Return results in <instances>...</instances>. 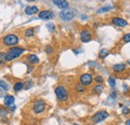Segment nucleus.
<instances>
[{
  "instance_id": "f257e3e1",
  "label": "nucleus",
  "mask_w": 130,
  "mask_h": 125,
  "mask_svg": "<svg viewBox=\"0 0 130 125\" xmlns=\"http://www.w3.org/2000/svg\"><path fill=\"white\" fill-rule=\"evenodd\" d=\"M24 52V49L20 47H13L9 50V52L7 53V61H13L14 59L18 58L22 53Z\"/></svg>"
},
{
  "instance_id": "f03ea898",
  "label": "nucleus",
  "mask_w": 130,
  "mask_h": 125,
  "mask_svg": "<svg viewBox=\"0 0 130 125\" xmlns=\"http://www.w3.org/2000/svg\"><path fill=\"white\" fill-rule=\"evenodd\" d=\"M3 43L4 45L6 46H9V47H13V46H16L18 44V37L14 34H9V35H6L3 39Z\"/></svg>"
},
{
  "instance_id": "7ed1b4c3",
  "label": "nucleus",
  "mask_w": 130,
  "mask_h": 125,
  "mask_svg": "<svg viewBox=\"0 0 130 125\" xmlns=\"http://www.w3.org/2000/svg\"><path fill=\"white\" fill-rule=\"evenodd\" d=\"M55 94L60 101H65L68 98V92H67L66 88L62 85H58L55 88Z\"/></svg>"
},
{
  "instance_id": "20e7f679",
  "label": "nucleus",
  "mask_w": 130,
  "mask_h": 125,
  "mask_svg": "<svg viewBox=\"0 0 130 125\" xmlns=\"http://www.w3.org/2000/svg\"><path fill=\"white\" fill-rule=\"evenodd\" d=\"M108 112L107 111H105V110H100V111H98L96 112L93 116H92V121L94 122V123H99V122H101V121H103L104 119H106L107 117H108Z\"/></svg>"
},
{
  "instance_id": "39448f33",
  "label": "nucleus",
  "mask_w": 130,
  "mask_h": 125,
  "mask_svg": "<svg viewBox=\"0 0 130 125\" xmlns=\"http://www.w3.org/2000/svg\"><path fill=\"white\" fill-rule=\"evenodd\" d=\"M76 15V11L75 10H63L59 13V16L62 20L64 21H70L74 18V16Z\"/></svg>"
},
{
  "instance_id": "423d86ee",
  "label": "nucleus",
  "mask_w": 130,
  "mask_h": 125,
  "mask_svg": "<svg viewBox=\"0 0 130 125\" xmlns=\"http://www.w3.org/2000/svg\"><path fill=\"white\" fill-rule=\"evenodd\" d=\"M45 109V102L43 100H36L33 104V111L35 113H41Z\"/></svg>"
},
{
  "instance_id": "0eeeda50",
  "label": "nucleus",
  "mask_w": 130,
  "mask_h": 125,
  "mask_svg": "<svg viewBox=\"0 0 130 125\" xmlns=\"http://www.w3.org/2000/svg\"><path fill=\"white\" fill-rule=\"evenodd\" d=\"M14 101H15V98L13 95H6L4 97V103L6 106H8L10 109L14 110L15 109V105H14Z\"/></svg>"
},
{
  "instance_id": "6e6552de",
  "label": "nucleus",
  "mask_w": 130,
  "mask_h": 125,
  "mask_svg": "<svg viewBox=\"0 0 130 125\" xmlns=\"http://www.w3.org/2000/svg\"><path fill=\"white\" fill-rule=\"evenodd\" d=\"M80 39H81V41L83 43H88V42H90L91 39H92L91 32L89 31V30H86V29L81 31V33H80Z\"/></svg>"
},
{
  "instance_id": "1a4fd4ad",
  "label": "nucleus",
  "mask_w": 130,
  "mask_h": 125,
  "mask_svg": "<svg viewBox=\"0 0 130 125\" xmlns=\"http://www.w3.org/2000/svg\"><path fill=\"white\" fill-rule=\"evenodd\" d=\"M92 76L90 74H83L80 77V83L83 85H89L92 82Z\"/></svg>"
},
{
  "instance_id": "9d476101",
  "label": "nucleus",
  "mask_w": 130,
  "mask_h": 125,
  "mask_svg": "<svg viewBox=\"0 0 130 125\" xmlns=\"http://www.w3.org/2000/svg\"><path fill=\"white\" fill-rule=\"evenodd\" d=\"M112 23L115 26H118V27H125L128 24L125 19H122L120 17H114L113 19H112Z\"/></svg>"
},
{
  "instance_id": "9b49d317",
  "label": "nucleus",
  "mask_w": 130,
  "mask_h": 125,
  "mask_svg": "<svg viewBox=\"0 0 130 125\" xmlns=\"http://www.w3.org/2000/svg\"><path fill=\"white\" fill-rule=\"evenodd\" d=\"M38 16L42 20H49V19H52L54 17V14H53V12H51L49 10H43V11L39 12Z\"/></svg>"
},
{
  "instance_id": "f8f14e48",
  "label": "nucleus",
  "mask_w": 130,
  "mask_h": 125,
  "mask_svg": "<svg viewBox=\"0 0 130 125\" xmlns=\"http://www.w3.org/2000/svg\"><path fill=\"white\" fill-rule=\"evenodd\" d=\"M53 3H54L56 6H58L59 8H61V9H66V8H68V2L65 1V0H54Z\"/></svg>"
},
{
  "instance_id": "ddd939ff",
  "label": "nucleus",
  "mask_w": 130,
  "mask_h": 125,
  "mask_svg": "<svg viewBox=\"0 0 130 125\" xmlns=\"http://www.w3.org/2000/svg\"><path fill=\"white\" fill-rule=\"evenodd\" d=\"M126 69V65L125 64H117L113 66V71L115 73H121Z\"/></svg>"
},
{
  "instance_id": "4468645a",
  "label": "nucleus",
  "mask_w": 130,
  "mask_h": 125,
  "mask_svg": "<svg viewBox=\"0 0 130 125\" xmlns=\"http://www.w3.org/2000/svg\"><path fill=\"white\" fill-rule=\"evenodd\" d=\"M37 11H38V8H37L36 6H32V7L27 6V7L25 8V13H26L27 15H32V14H35V13H37Z\"/></svg>"
},
{
  "instance_id": "2eb2a0df",
  "label": "nucleus",
  "mask_w": 130,
  "mask_h": 125,
  "mask_svg": "<svg viewBox=\"0 0 130 125\" xmlns=\"http://www.w3.org/2000/svg\"><path fill=\"white\" fill-rule=\"evenodd\" d=\"M27 59H28V61L31 62V64H37V62H39V59H38V57H37V56H35V55H29Z\"/></svg>"
},
{
  "instance_id": "dca6fc26",
  "label": "nucleus",
  "mask_w": 130,
  "mask_h": 125,
  "mask_svg": "<svg viewBox=\"0 0 130 125\" xmlns=\"http://www.w3.org/2000/svg\"><path fill=\"white\" fill-rule=\"evenodd\" d=\"M23 86H24V83L23 82H21V81H18L15 83V85H14V90L15 91H19V90H21L22 88H23Z\"/></svg>"
},
{
  "instance_id": "f3484780",
  "label": "nucleus",
  "mask_w": 130,
  "mask_h": 125,
  "mask_svg": "<svg viewBox=\"0 0 130 125\" xmlns=\"http://www.w3.org/2000/svg\"><path fill=\"white\" fill-rule=\"evenodd\" d=\"M108 54H109V51H108V50L102 49V50L100 51V53H99V57L102 58V59H104V58H106V57L108 56Z\"/></svg>"
},
{
  "instance_id": "a211bd4d",
  "label": "nucleus",
  "mask_w": 130,
  "mask_h": 125,
  "mask_svg": "<svg viewBox=\"0 0 130 125\" xmlns=\"http://www.w3.org/2000/svg\"><path fill=\"white\" fill-rule=\"evenodd\" d=\"M5 62H7V54L0 53V65L5 64Z\"/></svg>"
},
{
  "instance_id": "6ab92c4d",
  "label": "nucleus",
  "mask_w": 130,
  "mask_h": 125,
  "mask_svg": "<svg viewBox=\"0 0 130 125\" xmlns=\"http://www.w3.org/2000/svg\"><path fill=\"white\" fill-rule=\"evenodd\" d=\"M94 92L95 93H101L102 92V90H103V85H101V84H97L95 87H94Z\"/></svg>"
},
{
  "instance_id": "aec40b11",
  "label": "nucleus",
  "mask_w": 130,
  "mask_h": 125,
  "mask_svg": "<svg viewBox=\"0 0 130 125\" xmlns=\"http://www.w3.org/2000/svg\"><path fill=\"white\" fill-rule=\"evenodd\" d=\"M0 87L3 88V90H8L9 89V85L3 80H0Z\"/></svg>"
},
{
  "instance_id": "412c9836",
  "label": "nucleus",
  "mask_w": 130,
  "mask_h": 125,
  "mask_svg": "<svg viewBox=\"0 0 130 125\" xmlns=\"http://www.w3.org/2000/svg\"><path fill=\"white\" fill-rule=\"evenodd\" d=\"M76 90L79 91V92H82V91L85 90V86H84L83 84H81V83H78V84L76 85Z\"/></svg>"
},
{
  "instance_id": "4be33fe9",
  "label": "nucleus",
  "mask_w": 130,
  "mask_h": 125,
  "mask_svg": "<svg viewBox=\"0 0 130 125\" xmlns=\"http://www.w3.org/2000/svg\"><path fill=\"white\" fill-rule=\"evenodd\" d=\"M123 42L124 43H129L130 42V33H127L123 36Z\"/></svg>"
},
{
  "instance_id": "5701e85b",
  "label": "nucleus",
  "mask_w": 130,
  "mask_h": 125,
  "mask_svg": "<svg viewBox=\"0 0 130 125\" xmlns=\"http://www.w3.org/2000/svg\"><path fill=\"white\" fill-rule=\"evenodd\" d=\"M33 35H34L33 29H27V30L25 31V36H26V37H31Z\"/></svg>"
},
{
  "instance_id": "b1692460",
  "label": "nucleus",
  "mask_w": 130,
  "mask_h": 125,
  "mask_svg": "<svg viewBox=\"0 0 130 125\" xmlns=\"http://www.w3.org/2000/svg\"><path fill=\"white\" fill-rule=\"evenodd\" d=\"M46 27H47V29H48L50 32L54 31V29H55V26H54L53 23H48V24L46 25Z\"/></svg>"
},
{
  "instance_id": "393cba45",
  "label": "nucleus",
  "mask_w": 130,
  "mask_h": 125,
  "mask_svg": "<svg viewBox=\"0 0 130 125\" xmlns=\"http://www.w3.org/2000/svg\"><path fill=\"white\" fill-rule=\"evenodd\" d=\"M108 82H109V85L110 86H112V87H114L115 86V79H114L113 78H108Z\"/></svg>"
},
{
  "instance_id": "a878e982",
  "label": "nucleus",
  "mask_w": 130,
  "mask_h": 125,
  "mask_svg": "<svg viewBox=\"0 0 130 125\" xmlns=\"http://www.w3.org/2000/svg\"><path fill=\"white\" fill-rule=\"evenodd\" d=\"M110 8H111L110 6H106V7H103V8H100V9L98 10V12H99V13H102V12H106V11H108V10H109Z\"/></svg>"
},
{
  "instance_id": "bb28decb",
  "label": "nucleus",
  "mask_w": 130,
  "mask_h": 125,
  "mask_svg": "<svg viewBox=\"0 0 130 125\" xmlns=\"http://www.w3.org/2000/svg\"><path fill=\"white\" fill-rule=\"evenodd\" d=\"M6 114H7L6 109H4V108H1L0 109V116H6Z\"/></svg>"
},
{
  "instance_id": "cd10ccee",
  "label": "nucleus",
  "mask_w": 130,
  "mask_h": 125,
  "mask_svg": "<svg viewBox=\"0 0 130 125\" xmlns=\"http://www.w3.org/2000/svg\"><path fill=\"white\" fill-rule=\"evenodd\" d=\"M45 51H46V53H47V54H51V53H52V51H53V49H52V47H50V46H46Z\"/></svg>"
},
{
  "instance_id": "c85d7f7f",
  "label": "nucleus",
  "mask_w": 130,
  "mask_h": 125,
  "mask_svg": "<svg viewBox=\"0 0 130 125\" xmlns=\"http://www.w3.org/2000/svg\"><path fill=\"white\" fill-rule=\"evenodd\" d=\"M95 81H96V82H102V81H103V78H102V77H100V76H97V77L95 78Z\"/></svg>"
},
{
  "instance_id": "c756f323",
  "label": "nucleus",
  "mask_w": 130,
  "mask_h": 125,
  "mask_svg": "<svg viewBox=\"0 0 130 125\" xmlns=\"http://www.w3.org/2000/svg\"><path fill=\"white\" fill-rule=\"evenodd\" d=\"M123 113L124 114H128V113H130V109L128 108V107H123Z\"/></svg>"
},
{
  "instance_id": "7c9ffc66",
  "label": "nucleus",
  "mask_w": 130,
  "mask_h": 125,
  "mask_svg": "<svg viewBox=\"0 0 130 125\" xmlns=\"http://www.w3.org/2000/svg\"><path fill=\"white\" fill-rule=\"evenodd\" d=\"M126 125H130V119H128V120L126 121Z\"/></svg>"
},
{
  "instance_id": "2f4dec72",
  "label": "nucleus",
  "mask_w": 130,
  "mask_h": 125,
  "mask_svg": "<svg viewBox=\"0 0 130 125\" xmlns=\"http://www.w3.org/2000/svg\"><path fill=\"white\" fill-rule=\"evenodd\" d=\"M128 64H129V65H130V61H129V62H128Z\"/></svg>"
},
{
  "instance_id": "473e14b6",
  "label": "nucleus",
  "mask_w": 130,
  "mask_h": 125,
  "mask_svg": "<svg viewBox=\"0 0 130 125\" xmlns=\"http://www.w3.org/2000/svg\"><path fill=\"white\" fill-rule=\"evenodd\" d=\"M73 125H78V124H73Z\"/></svg>"
}]
</instances>
